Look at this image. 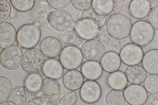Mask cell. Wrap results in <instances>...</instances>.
Listing matches in <instances>:
<instances>
[{
    "instance_id": "cell-37",
    "label": "cell",
    "mask_w": 158,
    "mask_h": 105,
    "mask_svg": "<svg viewBox=\"0 0 158 105\" xmlns=\"http://www.w3.org/2000/svg\"><path fill=\"white\" fill-rule=\"evenodd\" d=\"M148 19L153 28L158 30V6L151 8L148 15Z\"/></svg>"
},
{
    "instance_id": "cell-2",
    "label": "cell",
    "mask_w": 158,
    "mask_h": 105,
    "mask_svg": "<svg viewBox=\"0 0 158 105\" xmlns=\"http://www.w3.org/2000/svg\"><path fill=\"white\" fill-rule=\"evenodd\" d=\"M41 31L39 26L33 24L23 25L17 31L16 40L18 45L26 49L33 48L39 43Z\"/></svg>"
},
{
    "instance_id": "cell-14",
    "label": "cell",
    "mask_w": 158,
    "mask_h": 105,
    "mask_svg": "<svg viewBox=\"0 0 158 105\" xmlns=\"http://www.w3.org/2000/svg\"><path fill=\"white\" fill-rule=\"evenodd\" d=\"M124 74L127 81L133 85H141L148 76L145 69L139 64L128 66L125 70Z\"/></svg>"
},
{
    "instance_id": "cell-10",
    "label": "cell",
    "mask_w": 158,
    "mask_h": 105,
    "mask_svg": "<svg viewBox=\"0 0 158 105\" xmlns=\"http://www.w3.org/2000/svg\"><path fill=\"white\" fill-rule=\"evenodd\" d=\"M119 55L121 61L129 66L138 64L142 62L144 53L140 46L132 43L125 45Z\"/></svg>"
},
{
    "instance_id": "cell-24",
    "label": "cell",
    "mask_w": 158,
    "mask_h": 105,
    "mask_svg": "<svg viewBox=\"0 0 158 105\" xmlns=\"http://www.w3.org/2000/svg\"><path fill=\"white\" fill-rule=\"evenodd\" d=\"M51 11V9L48 5L39 4L32 10L31 15L35 21L39 23L44 24L48 22V17Z\"/></svg>"
},
{
    "instance_id": "cell-29",
    "label": "cell",
    "mask_w": 158,
    "mask_h": 105,
    "mask_svg": "<svg viewBox=\"0 0 158 105\" xmlns=\"http://www.w3.org/2000/svg\"><path fill=\"white\" fill-rule=\"evenodd\" d=\"M125 100L123 92L121 90L111 89L105 96V101L107 105H123Z\"/></svg>"
},
{
    "instance_id": "cell-3",
    "label": "cell",
    "mask_w": 158,
    "mask_h": 105,
    "mask_svg": "<svg viewBox=\"0 0 158 105\" xmlns=\"http://www.w3.org/2000/svg\"><path fill=\"white\" fill-rule=\"evenodd\" d=\"M155 34L154 29L145 20H140L132 25L130 36L133 43L140 46H145L153 39Z\"/></svg>"
},
{
    "instance_id": "cell-8",
    "label": "cell",
    "mask_w": 158,
    "mask_h": 105,
    "mask_svg": "<svg viewBox=\"0 0 158 105\" xmlns=\"http://www.w3.org/2000/svg\"><path fill=\"white\" fill-rule=\"evenodd\" d=\"M74 30L82 39L86 40L94 39L98 35L100 28L98 23L90 18H81L74 25Z\"/></svg>"
},
{
    "instance_id": "cell-7",
    "label": "cell",
    "mask_w": 158,
    "mask_h": 105,
    "mask_svg": "<svg viewBox=\"0 0 158 105\" xmlns=\"http://www.w3.org/2000/svg\"><path fill=\"white\" fill-rule=\"evenodd\" d=\"M48 22L54 29L60 32L68 30L74 24L72 15L64 10L52 11L48 16Z\"/></svg>"
},
{
    "instance_id": "cell-30",
    "label": "cell",
    "mask_w": 158,
    "mask_h": 105,
    "mask_svg": "<svg viewBox=\"0 0 158 105\" xmlns=\"http://www.w3.org/2000/svg\"><path fill=\"white\" fill-rule=\"evenodd\" d=\"M13 87L10 80L5 77H0V102L7 99L12 91Z\"/></svg>"
},
{
    "instance_id": "cell-6",
    "label": "cell",
    "mask_w": 158,
    "mask_h": 105,
    "mask_svg": "<svg viewBox=\"0 0 158 105\" xmlns=\"http://www.w3.org/2000/svg\"><path fill=\"white\" fill-rule=\"evenodd\" d=\"M83 60L81 50L75 46H65L59 55V61L63 67L69 70L78 68L81 64Z\"/></svg>"
},
{
    "instance_id": "cell-5",
    "label": "cell",
    "mask_w": 158,
    "mask_h": 105,
    "mask_svg": "<svg viewBox=\"0 0 158 105\" xmlns=\"http://www.w3.org/2000/svg\"><path fill=\"white\" fill-rule=\"evenodd\" d=\"M23 56V52L19 46L12 45L2 50L0 54L1 64L7 70L16 69L22 64Z\"/></svg>"
},
{
    "instance_id": "cell-12",
    "label": "cell",
    "mask_w": 158,
    "mask_h": 105,
    "mask_svg": "<svg viewBox=\"0 0 158 105\" xmlns=\"http://www.w3.org/2000/svg\"><path fill=\"white\" fill-rule=\"evenodd\" d=\"M126 101L131 105H143L148 96L147 91L142 85H131L123 91Z\"/></svg>"
},
{
    "instance_id": "cell-11",
    "label": "cell",
    "mask_w": 158,
    "mask_h": 105,
    "mask_svg": "<svg viewBox=\"0 0 158 105\" xmlns=\"http://www.w3.org/2000/svg\"><path fill=\"white\" fill-rule=\"evenodd\" d=\"M81 100L88 104H93L100 99L102 90L99 84L95 80H87L84 82L80 90Z\"/></svg>"
},
{
    "instance_id": "cell-27",
    "label": "cell",
    "mask_w": 158,
    "mask_h": 105,
    "mask_svg": "<svg viewBox=\"0 0 158 105\" xmlns=\"http://www.w3.org/2000/svg\"><path fill=\"white\" fill-rule=\"evenodd\" d=\"M16 105H27L26 89L25 86L14 88L7 99Z\"/></svg>"
},
{
    "instance_id": "cell-40",
    "label": "cell",
    "mask_w": 158,
    "mask_h": 105,
    "mask_svg": "<svg viewBox=\"0 0 158 105\" xmlns=\"http://www.w3.org/2000/svg\"><path fill=\"white\" fill-rule=\"evenodd\" d=\"M145 105H158V93H151L146 99Z\"/></svg>"
},
{
    "instance_id": "cell-23",
    "label": "cell",
    "mask_w": 158,
    "mask_h": 105,
    "mask_svg": "<svg viewBox=\"0 0 158 105\" xmlns=\"http://www.w3.org/2000/svg\"><path fill=\"white\" fill-rule=\"evenodd\" d=\"M40 89L44 95L52 97L57 95L59 93L60 90V85L56 79L46 77L42 81Z\"/></svg>"
},
{
    "instance_id": "cell-38",
    "label": "cell",
    "mask_w": 158,
    "mask_h": 105,
    "mask_svg": "<svg viewBox=\"0 0 158 105\" xmlns=\"http://www.w3.org/2000/svg\"><path fill=\"white\" fill-rule=\"evenodd\" d=\"M93 0H71L73 6L77 10L85 11L90 8L92 7Z\"/></svg>"
},
{
    "instance_id": "cell-33",
    "label": "cell",
    "mask_w": 158,
    "mask_h": 105,
    "mask_svg": "<svg viewBox=\"0 0 158 105\" xmlns=\"http://www.w3.org/2000/svg\"><path fill=\"white\" fill-rule=\"evenodd\" d=\"M13 6L16 10L20 12L28 11L34 7L35 1L34 0H11Z\"/></svg>"
},
{
    "instance_id": "cell-31",
    "label": "cell",
    "mask_w": 158,
    "mask_h": 105,
    "mask_svg": "<svg viewBox=\"0 0 158 105\" xmlns=\"http://www.w3.org/2000/svg\"><path fill=\"white\" fill-rule=\"evenodd\" d=\"M143 87L149 93H158V74H150L148 76L144 82Z\"/></svg>"
},
{
    "instance_id": "cell-9",
    "label": "cell",
    "mask_w": 158,
    "mask_h": 105,
    "mask_svg": "<svg viewBox=\"0 0 158 105\" xmlns=\"http://www.w3.org/2000/svg\"><path fill=\"white\" fill-rule=\"evenodd\" d=\"M81 50L83 58L88 61H99L106 53L103 43L94 39L85 42L81 46Z\"/></svg>"
},
{
    "instance_id": "cell-16",
    "label": "cell",
    "mask_w": 158,
    "mask_h": 105,
    "mask_svg": "<svg viewBox=\"0 0 158 105\" xmlns=\"http://www.w3.org/2000/svg\"><path fill=\"white\" fill-rule=\"evenodd\" d=\"M63 82L66 88L74 91L81 88L84 83V78L80 71L76 70H69L64 74Z\"/></svg>"
},
{
    "instance_id": "cell-19",
    "label": "cell",
    "mask_w": 158,
    "mask_h": 105,
    "mask_svg": "<svg viewBox=\"0 0 158 105\" xmlns=\"http://www.w3.org/2000/svg\"><path fill=\"white\" fill-rule=\"evenodd\" d=\"M151 9V5L148 0H133L129 4V11L134 18L141 19L146 17Z\"/></svg>"
},
{
    "instance_id": "cell-4",
    "label": "cell",
    "mask_w": 158,
    "mask_h": 105,
    "mask_svg": "<svg viewBox=\"0 0 158 105\" xmlns=\"http://www.w3.org/2000/svg\"><path fill=\"white\" fill-rule=\"evenodd\" d=\"M45 61L41 51L33 48L24 53L21 65L24 71L29 74H39L43 70Z\"/></svg>"
},
{
    "instance_id": "cell-25",
    "label": "cell",
    "mask_w": 158,
    "mask_h": 105,
    "mask_svg": "<svg viewBox=\"0 0 158 105\" xmlns=\"http://www.w3.org/2000/svg\"><path fill=\"white\" fill-rule=\"evenodd\" d=\"M114 6L113 0H94L92 8L96 14L105 16L109 14L113 11Z\"/></svg>"
},
{
    "instance_id": "cell-34",
    "label": "cell",
    "mask_w": 158,
    "mask_h": 105,
    "mask_svg": "<svg viewBox=\"0 0 158 105\" xmlns=\"http://www.w3.org/2000/svg\"><path fill=\"white\" fill-rule=\"evenodd\" d=\"M77 100L76 93L70 90L57 100L56 105H75Z\"/></svg>"
},
{
    "instance_id": "cell-18",
    "label": "cell",
    "mask_w": 158,
    "mask_h": 105,
    "mask_svg": "<svg viewBox=\"0 0 158 105\" xmlns=\"http://www.w3.org/2000/svg\"><path fill=\"white\" fill-rule=\"evenodd\" d=\"M100 63L103 70L112 73L118 71L119 69L121 60L119 55L113 51L107 52L100 61Z\"/></svg>"
},
{
    "instance_id": "cell-1",
    "label": "cell",
    "mask_w": 158,
    "mask_h": 105,
    "mask_svg": "<svg viewBox=\"0 0 158 105\" xmlns=\"http://www.w3.org/2000/svg\"><path fill=\"white\" fill-rule=\"evenodd\" d=\"M132 25L125 15L116 13L111 15L106 24V31L112 38L117 39L126 38L130 34Z\"/></svg>"
},
{
    "instance_id": "cell-15",
    "label": "cell",
    "mask_w": 158,
    "mask_h": 105,
    "mask_svg": "<svg viewBox=\"0 0 158 105\" xmlns=\"http://www.w3.org/2000/svg\"><path fill=\"white\" fill-rule=\"evenodd\" d=\"M17 32L15 27L7 22L0 23V47L5 48L10 46L16 40Z\"/></svg>"
},
{
    "instance_id": "cell-41",
    "label": "cell",
    "mask_w": 158,
    "mask_h": 105,
    "mask_svg": "<svg viewBox=\"0 0 158 105\" xmlns=\"http://www.w3.org/2000/svg\"><path fill=\"white\" fill-rule=\"evenodd\" d=\"M0 105H16L13 103L8 101H4L1 102L0 103Z\"/></svg>"
},
{
    "instance_id": "cell-21",
    "label": "cell",
    "mask_w": 158,
    "mask_h": 105,
    "mask_svg": "<svg viewBox=\"0 0 158 105\" xmlns=\"http://www.w3.org/2000/svg\"><path fill=\"white\" fill-rule=\"evenodd\" d=\"M142 63L143 67L148 73L158 74V49H151L146 52Z\"/></svg>"
},
{
    "instance_id": "cell-26",
    "label": "cell",
    "mask_w": 158,
    "mask_h": 105,
    "mask_svg": "<svg viewBox=\"0 0 158 105\" xmlns=\"http://www.w3.org/2000/svg\"><path fill=\"white\" fill-rule=\"evenodd\" d=\"M82 40L74 29L63 32L59 37V40L61 44L66 46H76L82 43Z\"/></svg>"
},
{
    "instance_id": "cell-13",
    "label": "cell",
    "mask_w": 158,
    "mask_h": 105,
    "mask_svg": "<svg viewBox=\"0 0 158 105\" xmlns=\"http://www.w3.org/2000/svg\"><path fill=\"white\" fill-rule=\"evenodd\" d=\"M40 49L44 55L49 58H53L60 55L62 46L59 39L49 36L42 40L40 44Z\"/></svg>"
},
{
    "instance_id": "cell-35",
    "label": "cell",
    "mask_w": 158,
    "mask_h": 105,
    "mask_svg": "<svg viewBox=\"0 0 158 105\" xmlns=\"http://www.w3.org/2000/svg\"><path fill=\"white\" fill-rule=\"evenodd\" d=\"M81 17L82 18H88L94 20L98 23L100 28L104 25L106 20L104 16L96 14L92 8L83 11L81 14Z\"/></svg>"
},
{
    "instance_id": "cell-39",
    "label": "cell",
    "mask_w": 158,
    "mask_h": 105,
    "mask_svg": "<svg viewBox=\"0 0 158 105\" xmlns=\"http://www.w3.org/2000/svg\"><path fill=\"white\" fill-rule=\"evenodd\" d=\"M49 5L52 8L56 10H61L67 7L71 2L70 0H47Z\"/></svg>"
},
{
    "instance_id": "cell-22",
    "label": "cell",
    "mask_w": 158,
    "mask_h": 105,
    "mask_svg": "<svg viewBox=\"0 0 158 105\" xmlns=\"http://www.w3.org/2000/svg\"><path fill=\"white\" fill-rule=\"evenodd\" d=\"M106 83L112 89L121 90L125 89L128 84L124 73L120 71L110 74L107 77Z\"/></svg>"
},
{
    "instance_id": "cell-20",
    "label": "cell",
    "mask_w": 158,
    "mask_h": 105,
    "mask_svg": "<svg viewBox=\"0 0 158 105\" xmlns=\"http://www.w3.org/2000/svg\"><path fill=\"white\" fill-rule=\"evenodd\" d=\"M64 67L57 59L50 58L45 61L42 70L44 75L47 77H50L58 79L62 76Z\"/></svg>"
},
{
    "instance_id": "cell-36",
    "label": "cell",
    "mask_w": 158,
    "mask_h": 105,
    "mask_svg": "<svg viewBox=\"0 0 158 105\" xmlns=\"http://www.w3.org/2000/svg\"><path fill=\"white\" fill-rule=\"evenodd\" d=\"M0 22L6 21L9 17L11 8L9 2L6 0H0Z\"/></svg>"
},
{
    "instance_id": "cell-17",
    "label": "cell",
    "mask_w": 158,
    "mask_h": 105,
    "mask_svg": "<svg viewBox=\"0 0 158 105\" xmlns=\"http://www.w3.org/2000/svg\"><path fill=\"white\" fill-rule=\"evenodd\" d=\"M103 69L98 62L86 61L81 67V72L86 79L88 80H95L102 76Z\"/></svg>"
},
{
    "instance_id": "cell-32",
    "label": "cell",
    "mask_w": 158,
    "mask_h": 105,
    "mask_svg": "<svg viewBox=\"0 0 158 105\" xmlns=\"http://www.w3.org/2000/svg\"><path fill=\"white\" fill-rule=\"evenodd\" d=\"M57 100L52 97L41 95L31 99L27 105H56Z\"/></svg>"
},
{
    "instance_id": "cell-28",
    "label": "cell",
    "mask_w": 158,
    "mask_h": 105,
    "mask_svg": "<svg viewBox=\"0 0 158 105\" xmlns=\"http://www.w3.org/2000/svg\"><path fill=\"white\" fill-rule=\"evenodd\" d=\"M42 80V76L39 74H29L25 80L24 86L31 93L37 92L41 90Z\"/></svg>"
}]
</instances>
